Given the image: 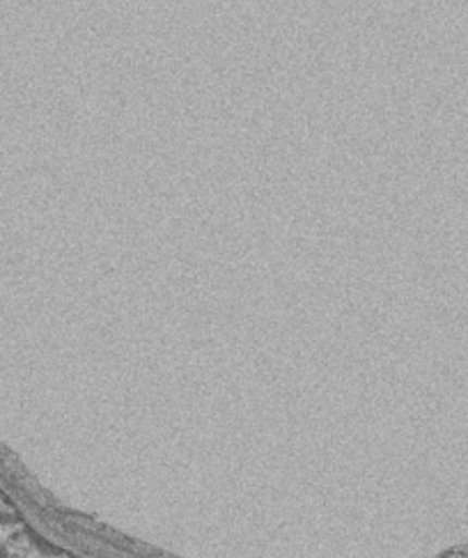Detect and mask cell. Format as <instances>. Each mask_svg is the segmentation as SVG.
I'll use <instances>...</instances> for the list:
<instances>
[]
</instances>
